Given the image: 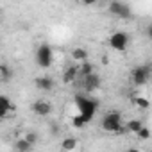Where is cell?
Returning <instances> with one entry per match:
<instances>
[{
  "label": "cell",
  "instance_id": "obj_1",
  "mask_svg": "<svg viewBox=\"0 0 152 152\" xmlns=\"http://www.w3.org/2000/svg\"><path fill=\"white\" fill-rule=\"evenodd\" d=\"M75 106L79 109V115L86 120V124H90L95 118V113L99 109V102L93 99H88L84 95H75Z\"/></svg>",
  "mask_w": 152,
  "mask_h": 152
},
{
  "label": "cell",
  "instance_id": "obj_2",
  "mask_svg": "<svg viewBox=\"0 0 152 152\" xmlns=\"http://www.w3.org/2000/svg\"><path fill=\"white\" fill-rule=\"evenodd\" d=\"M102 129L106 132H122L125 127L122 125V115H120V111H109L102 118Z\"/></svg>",
  "mask_w": 152,
  "mask_h": 152
},
{
  "label": "cell",
  "instance_id": "obj_3",
  "mask_svg": "<svg viewBox=\"0 0 152 152\" xmlns=\"http://www.w3.org/2000/svg\"><path fill=\"white\" fill-rule=\"evenodd\" d=\"M36 63L43 70H47V68L52 66V63H54V52H52V47L48 43H41L38 47V50H36Z\"/></svg>",
  "mask_w": 152,
  "mask_h": 152
},
{
  "label": "cell",
  "instance_id": "obj_4",
  "mask_svg": "<svg viewBox=\"0 0 152 152\" xmlns=\"http://www.w3.org/2000/svg\"><path fill=\"white\" fill-rule=\"evenodd\" d=\"M150 73H152V68L148 64H140L136 68H132L131 72V77H132V83L136 86H145L150 79Z\"/></svg>",
  "mask_w": 152,
  "mask_h": 152
},
{
  "label": "cell",
  "instance_id": "obj_5",
  "mask_svg": "<svg viewBox=\"0 0 152 152\" xmlns=\"http://www.w3.org/2000/svg\"><path fill=\"white\" fill-rule=\"evenodd\" d=\"M129 36L125 34V32H115V34H111V38H109V45H111V48H115V50H118V52H124L127 47H129Z\"/></svg>",
  "mask_w": 152,
  "mask_h": 152
},
{
  "label": "cell",
  "instance_id": "obj_6",
  "mask_svg": "<svg viewBox=\"0 0 152 152\" xmlns=\"http://www.w3.org/2000/svg\"><path fill=\"white\" fill-rule=\"evenodd\" d=\"M109 11H111V15H115L118 18H124V20H127V18L132 16L131 7L127 4H124V2H111L109 4Z\"/></svg>",
  "mask_w": 152,
  "mask_h": 152
},
{
  "label": "cell",
  "instance_id": "obj_7",
  "mask_svg": "<svg viewBox=\"0 0 152 152\" xmlns=\"http://www.w3.org/2000/svg\"><path fill=\"white\" fill-rule=\"evenodd\" d=\"M100 84H102V79L99 77L97 73H91V75H88V77L83 79V88L86 91H95V90L100 88Z\"/></svg>",
  "mask_w": 152,
  "mask_h": 152
},
{
  "label": "cell",
  "instance_id": "obj_8",
  "mask_svg": "<svg viewBox=\"0 0 152 152\" xmlns=\"http://www.w3.org/2000/svg\"><path fill=\"white\" fill-rule=\"evenodd\" d=\"M15 111H16V106L11 104V100H9L7 95H2V97H0V116H2V118H7V116H11V113H15Z\"/></svg>",
  "mask_w": 152,
  "mask_h": 152
},
{
  "label": "cell",
  "instance_id": "obj_9",
  "mask_svg": "<svg viewBox=\"0 0 152 152\" xmlns=\"http://www.w3.org/2000/svg\"><path fill=\"white\" fill-rule=\"evenodd\" d=\"M32 111H34V115H38V116H48V115L52 113V106H50L47 100H36V102L32 104Z\"/></svg>",
  "mask_w": 152,
  "mask_h": 152
},
{
  "label": "cell",
  "instance_id": "obj_10",
  "mask_svg": "<svg viewBox=\"0 0 152 152\" xmlns=\"http://www.w3.org/2000/svg\"><path fill=\"white\" fill-rule=\"evenodd\" d=\"M34 86L38 90H41V91H50L54 88V81L48 77V75H41V77H38L34 81Z\"/></svg>",
  "mask_w": 152,
  "mask_h": 152
},
{
  "label": "cell",
  "instance_id": "obj_11",
  "mask_svg": "<svg viewBox=\"0 0 152 152\" xmlns=\"http://www.w3.org/2000/svg\"><path fill=\"white\" fill-rule=\"evenodd\" d=\"M77 73H79V66H68L63 72V83L64 84H72L75 81V77H77Z\"/></svg>",
  "mask_w": 152,
  "mask_h": 152
},
{
  "label": "cell",
  "instance_id": "obj_12",
  "mask_svg": "<svg viewBox=\"0 0 152 152\" xmlns=\"http://www.w3.org/2000/svg\"><path fill=\"white\" fill-rule=\"evenodd\" d=\"M72 59L79 61V63H86V61H88V50L83 48V47L73 48V50H72Z\"/></svg>",
  "mask_w": 152,
  "mask_h": 152
},
{
  "label": "cell",
  "instance_id": "obj_13",
  "mask_svg": "<svg viewBox=\"0 0 152 152\" xmlns=\"http://www.w3.org/2000/svg\"><path fill=\"white\" fill-rule=\"evenodd\" d=\"M132 104H134L136 107H140V109H148V107H150V100H148L147 97H141V95L132 97Z\"/></svg>",
  "mask_w": 152,
  "mask_h": 152
},
{
  "label": "cell",
  "instance_id": "obj_14",
  "mask_svg": "<svg viewBox=\"0 0 152 152\" xmlns=\"http://www.w3.org/2000/svg\"><path fill=\"white\" fill-rule=\"evenodd\" d=\"M15 147H16V152H31V148H32V145H31L25 138L16 140V141H15Z\"/></svg>",
  "mask_w": 152,
  "mask_h": 152
},
{
  "label": "cell",
  "instance_id": "obj_15",
  "mask_svg": "<svg viewBox=\"0 0 152 152\" xmlns=\"http://www.w3.org/2000/svg\"><path fill=\"white\" fill-rule=\"evenodd\" d=\"M143 127V124L140 122V120H129L127 124H125V131H129V132H134V134H138L140 132V129Z\"/></svg>",
  "mask_w": 152,
  "mask_h": 152
},
{
  "label": "cell",
  "instance_id": "obj_16",
  "mask_svg": "<svg viewBox=\"0 0 152 152\" xmlns=\"http://www.w3.org/2000/svg\"><path fill=\"white\" fill-rule=\"evenodd\" d=\"M61 147H63V150L72 152V150L77 148V140H75V138H64L63 143H61Z\"/></svg>",
  "mask_w": 152,
  "mask_h": 152
},
{
  "label": "cell",
  "instance_id": "obj_17",
  "mask_svg": "<svg viewBox=\"0 0 152 152\" xmlns=\"http://www.w3.org/2000/svg\"><path fill=\"white\" fill-rule=\"evenodd\" d=\"M79 73L83 75V77H88V75H91V73H95V72H93V64H91L90 61H86V63H83V64L79 66Z\"/></svg>",
  "mask_w": 152,
  "mask_h": 152
},
{
  "label": "cell",
  "instance_id": "obj_18",
  "mask_svg": "<svg viewBox=\"0 0 152 152\" xmlns=\"http://www.w3.org/2000/svg\"><path fill=\"white\" fill-rule=\"evenodd\" d=\"M72 125H73L75 129H83V127L86 125V120H84L81 115H73V116H72Z\"/></svg>",
  "mask_w": 152,
  "mask_h": 152
},
{
  "label": "cell",
  "instance_id": "obj_19",
  "mask_svg": "<svg viewBox=\"0 0 152 152\" xmlns=\"http://www.w3.org/2000/svg\"><path fill=\"white\" fill-rule=\"evenodd\" d=\"M136 136H138V138H140V140H148V138H150V129H148V127H145V125H143V127H141V129H140V132H138V134H136Z\"/></svg>",
  "mask_w": 152,
  "mask_h": 152
},
{
  "label": "cell",
  "instance_id": "obj_20",
  "mask_svg": "<svg viewBox=\"0 0 152 152\" xmlns=\"http://www.w3.org/2000/svg\"><path fill=\"white\" fill-rule=\"evenodd\" d=\"M0 75H2V81H7L11 77V70L7 68V64H2L0 66Z\"/></svg>",
  "mask_w": 152,
  "mask_h": 152
},
{
  "label": "cell",
  "instance_id": "obj_21",
  "mask_svg": "<svg viewBox=\"0 0 152 152\" xmlns=\"http://www.w3.org/2000/svg\"><path fill=\"white\" fill-rule=\"evenodd\" d=\"M25 140H27V141H29L31 145H34V143L38 141V134H36L34 131H29V132L25 134Z\"/></svg>",
  "mask_w": 152,
  "mask_h": 152
},
{
  "label": "cell",
  "instance_id": "obj_22",
  "mask_svg": "<svg viewBox=\"0 0 152 152\" xmlns=\"http://www.w3.org/2000/svg\"><path fill=\"white\" fill-rule=\"evenodd\" d=\"M147 32H148V38H150V39H152V29H148V31H147Z\"/></svg>",
  "mask_w": 152,
  "mask_h": 152
},
{
  "label": "cell",
  "instance_id": "obj_23",
  "mask_svg": "<svg viewBox=\"0 0 152 152\" xmlns=\"http://www.w3.org/2000/svg\"><path fill=\"white\" fill-rule=\"evenodd\" d=\"M127 152H140V150H138V148H129Z\"/></svg>",
  "mask_w": 152,
  "mask_h": 152
},
{
  "label": "cell",
  "instance_id": "obj_24",
  "mask_svg": "<svg viewBox=\"0 0 152 152\" xmlns=\"http://www.w3.org/2000/svg\"><path fill=\"white\" fill-rule=\"evenodd\" d=\"M148 29H152V22H150V27H148Z\"/></svg>",
  "mask_w": 152,
  "mask_h": 152
}]
</instances>
